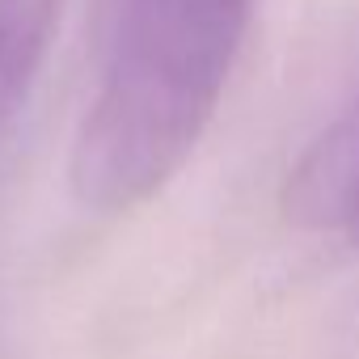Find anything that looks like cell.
<instances>
[{
	"mask_svg": "<svg viewBox=\"0 0 359 359\" xmlns=\"http://www.w3.org/2000/svg\"><path fill=\"white\" fill-rule=\"evenodd\" d=\"M254 0H97L93 93L68 182L81 208L118 216L169 187L208 135Z\"/></svg>",
	"mask_w": 359,
	"mask_h": 359,
	"instance_id": "6da1fadb",
	"label": "cell"
},
{
	"mask_svg": "<svg viewBox=\"0 0 359 359\" xmlns=\"http://www.w3.org/2000/svg\"><path fill=\"white\" fill-rule=\"evenodd\" d=\"M287 212L313 229H342L359 241V110L346 114L321 144L300 161Z\"/></svg>",
	"mask_w": 359,
	"mask_h": 359,
	"instance_id": "7a4b0ae2",
	"label": "cell"
},
{
	"mask_svg": "<svg viewBox=\"0 0 359 359\" xmlns=\"http://www.w3.org/2000/svg\"><path fill=\"white\" fill-rule=\"evenodd\" d=\"M68 0H0V140L26 110Z\"/></svg>",
	"mask_w": 359,
	"mask_h": 359,
	"instance_id": "3957f363",
	"label": "cell"
}]
</instances>
